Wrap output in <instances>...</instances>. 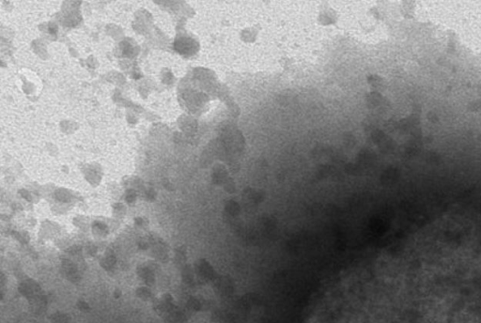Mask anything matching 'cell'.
<instances>
[{"instance_id":"cell-1","label":"cell","mask_w":481,"mask_h":323,"mask_svg":"<svg viewBox=\"0 0 481 323\" xmlns=\"http://www.w3.org/2000/svg\"><path fill=\"white\" fill-rule=\"evenodd\" d=\"M77 267L71 262V261H64L62 263V270H63V273L65 275H67V277L70 280H72V281H77V276H78V274H77Z\"/></svg>"},{"instance_id":"cell-2","label":"cell","mask_w":481,"mask_h":323,"mask_svg":"<svg viewBox=\"0 0 481 323\" xmlns=\"http://www.w3.org/2000/svg\"><path fill=\"white\" fill-rule=\"evenodd\" d=\"M140 275H141V277H142L143 279L145 280V281H147V282H151V281L153 280V274L151 273L150 270L145 268V267H143V268L141 269Z\"/></svg>"}]
</instances>
